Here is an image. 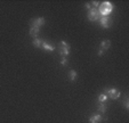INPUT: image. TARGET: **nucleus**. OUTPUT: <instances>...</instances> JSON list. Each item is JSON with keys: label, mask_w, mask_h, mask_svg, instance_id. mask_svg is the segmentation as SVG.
<instances>
[{"label": "nucleus", "mask_w": 129, "mask_h": 123, "mask_svg": "<svg viewBox=\"0 0 129 123\" xmlns=\"http://www.w3.org/2000/svg\"><path fill=\"white\" fill-rule=\"evenodd\" d=\"M123 106H124V108H126V109H129V101H128V98L124 99V101H123Z\"/></svg>", "instance_id": "obj_15"}, {"label": "nucleus", "mask_w": 129, "mask_h": 123, "mask_svg": "<svg viewBox=\"0 0 129 123\" xmlns=\"http://www.w3.org/2000/svg\"><path fill=\"white\" fill-rule=\"evenodd\" d=\"M57 50H58V54L62 57H66L70 54V46L65 41H61L58 44V46H57Z\"/></svg>", "instance_id": "obj_2"}, {"label": "nucleus", "mask_w": 129, "mask_h": 123, "mask_svg": "<svg viewBox=\"0 0 129 123\" xmlns=\"http://www.w3.org/2000/svg\"><path fill=\"white\" fill-rule=\"evenodd\" d=\"M103 54H104V51H103V50H102V49H101V50H100V51H98V56H102V55H103Z\"/></svg>", "instance_id": "obj_18"}, {"label": "nucleus", "mask_w": 129, "mask_h": 123, "mask_svg": "<svg viewBox=\"0 0 129 123\" xmlns=\"http://www.w3.org/2000/svg\"><path fill=\"white\" fill-rule=\"evenodd\" d=\"M113 5L110 1H103V3L100 4L98 6V13H100L101 16H110V14L112 13L113 10Z\"/></svg>", "instance_id": "obj_1"}, {"label": "nucleus", "mask_w": 129, "mask_h": 123, "mask_svg": "<svg viewBox=\"0 0 129 123\" xmlns=\"http://www.w3.org/2000/svg\"><path fill=\"white\" fill-rule=\"evenodd\" d=\"M105 95H106L107 98H111V99H118L120 97V91L114 88H111V89H105Z\"/></svg>", "instance_id": "obj_4"}, {"label": "nucleus", "mask_w": 129, "mask_h": 123, "mask_svg": "<svg viewBox=\"0 0 129 123\" xmlns=\"http://www.w3.org/2000/svg\"><path fill=\"white\" fill-rule=\"evenodd\" d=\"M102 121V116L100 114H96V115H93L91 117L89 118V122L90 123H101Z\"/></svg>", "instance_id": "obj_8"}, {"label": "nucleus", "mask_w": 129, "mask_h": 123, "mask_svg": "<svg viewBox=\"0 0 129 123\" xmlns=\"http://www.w3.org/2000/svg\"><path fill=\"white\" fill-rule=\"evenodd\" d=\"M110 47H111V41H110V40L102 41V44H101V49H102L103 51L106 50V49H109Z\"/></svg>", "instance_id": "obj_9"}, {"label": "nucleus", "mask_w": 129, "mask_h": 123, "mask_svg": "<svg viewBox=\"0 0 129 123\" xmlns=\"http://www.w3.org/2000/svg\"><path fill=\"white\" fill-rule=\"evenodd\" d=\"M61 64H62V65H66V64H68L66 57H62V59H61Z\"/></svg>", "instance_id": "obj_16"}, {"label": "nucleus", "mask_w": 129, "mask_h": 123, "mask_svg": "<svg viewBox=\"0 0 129 123\" xmlns=\"http://www.w3.org/2000/svg\"><path fill=\"white\" fill-rule=\"evenodd\" d=\"M44 24H45V18H44V17H38V18H34V19H32V22H31V26L38 27V29H40V26H42Z\"/></svg>", "instance_id": "obj_6"}, {"label": "nucleus", "mask_w": 129, "mask_h": 123, "mask_svg": "<svg viewBox=\"0 0 129 123\" xmlns=\"http://www.w3.org/2000/svg\"><path fill=\"white\" fill-rule=\"evenodd\" d=\"M87 17H88V19H89L90 22H95V21L100 19L101 15H100V13H98V10L96 9V8H91V9L88 10Z\"/></svg>", "instance_id": "obj_3"}, {"label": "nucleus", "mask_w": 129, "mask_h": 123, "mask_svg": "<svg viewBox=\"0 0 129 123\" xmlns=\"http://www.w3.org/2000/svg\"><path fill=\"white\" fill-rule=\"evenodd\" d=\"M33 46L34 47H37V48H39V47H41V44H42V40H40V39H38V38H36L33 40Z\"/></svg>", "instance_id": "obj_12"}, {"label": "nucleus", "mask_w": 129, "mask_h": 123, "mask_svg": "<svg viewBox=\"0 0 129 123\" xmlns=\"http://www.w3.org/2000/svg\"><path fill=\"white\" fill-rule=\"evenodd\" d=\"M100 24L104 29H109L112 24V21L110 18V16H101L100 17Z\"/></svg>", "instance_id": "obj_5"}, {"label": "nucleus", "mask_w": 129, "mask_h": 123, "mask_svg": "<svg viewBox=\"0 0 129 123\" xmlns=\"http://www.w3.org/2000/svg\"><path fill=\"white\" fill-rule=\"evenodd\" d=\"M77 76H78V74H77L76 71H70V73H69V77H70L71 81H76L77 80Z\"/></svg>", "instance_id": "obj_11"}, {"label": "nucleus", "mask_w": 129, "mask_h": 123, "mask_svg": "<svg viewBox=\"0 0 129 123\" xmlns=\"http://www.w3.org/2000/svg\"><path fill=\"white\" fill-rule=\"evenodd\" d=\"M39 30H40V29H38V27L31 26V29H30V35L37 36V35H38V33H39Z\"/></svg>", "instance_id": "obj_10"}, {"label": "nucleus", "mask_w": 129, "mask_h": 123, "mask_svg": "<svg viewBox=\"0 0 129 123\" xmlns=\"http://www.w3.org/2000/svg\"><path fill=\"white\" fill-rule=\"evenodd\" d=\"M41 47H42V49H44V50H47V51H53V50H55V47H54L53 45L48 44L47 41H42Z\"/></svg>", "instance_id": "obj_7"}, {"label": "nucleus", "mask_w": 129, "mask_h": 123, "mask_svg": "<svg viewBox=\"0 0 129 123\" xmlns=\"http://www.w3.org/2000/svg\"><path fill=\"white\" fill-rule=\"evenodd\" d=\"M106 99H107L106 95H105V94H101L100 96H98V103H104Z\"/></svg>", "instance_id": "obj_13"}, {"label": "nucleus", "mask_w": 129, "mask_h": 123, "mask_svg": "<svg viewBox=\"0 0 129 123\" xmlns=\"http://www.w3.org/2000/svg\"><path fill=\"white\" fill-rule=\"evenodd\" d=\"M86 8H87V9H91V6H90L89 4H86Z\"/></svg>", "instance_id": "obj_17"}, {"label": "nucleus", "mask_w": 129, "mask_h": 123, "mask_svg": "<svg viewBox=\"0 0 129 123\" xmlns=\"http://www.w3.org/2000/svg\"><path fill=\"white\" fill-rule=\"evenodd\" d=\"M98 111L102 112V113H105V111H106V106L104 105V103H100V105H98Z\"/></svg>", "instance_id": "obj_14"}]
</instances>
